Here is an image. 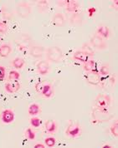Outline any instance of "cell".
<instances>
[{
    "label": "cell",
    "instance_id": "6da1fadb",
    "mask_svg": "<svg viewBox=\"0 0 118 148\" xmlns=\"http://www.w3.org/2000/svg\"><path fill=\"white\" fill-rule=\"evenodd\" d=\"M35 89L38 92H40V94H42V96H44L46 98L51 97L55 93L52 85L50 83H47L46 82H41L36 84Z\"/></svg>",
    "mask_w": 118,
    "mask_h": 148
},
{
    "label": "cell",
    "instance_id": "7a4b0ae2",
    "mask_svg": "<svg viewBox=\"0 0 118 148\" xmlns=\"http://www.w3.org/2000/svg\"><path fill=\"white\" fill-rule=\"evenodd\" d=\"M47 58L53 62H59L63 58L62 50L58 47H50L47 50Z\"/></svg>",
    "mask_w": 118,
    "mask_h": 148
},
{
    "label": "cell",
    "instance_id": "3957f363",
    "mask_svg": "<svg viewBox=\"0 0 118 148\" xmlns=\"http://www.w3.org/2000/svg\"><path fill=\"white\" fill-rule=\"evenodd\" d=\"M96 104L99 109H101V110L106 109L111 104V97L107 95H99L96 99Z\"/></svg>",
    "mask_w": 118,
    "mask_h": 148
},
{
    "label": "cell",
    "instance_id": "277c9868",
    "mask_svg": "<svg viewBox=\"0 0 118 148\" xmlns=\"http://www.w3.org/2000/svg\"><path fill=\"white\" fill-rule=\"evenodd\" d=\"M90 43H91L92 47H95V48H97L100 50H103L107 47L106 41L103 39V38H101L98 34H95L91 37Z\"/></svg>",
    "mask_w": 118,
    "mask_h": 148
},
{
    "label": "cell",
    "instance_id": "5b68a950",
    "mask_svg": "<svg viewBox=\"0 0 118 148\" xmlns=\"http://www.w3.org/2000/svg\"><path fill=\"white\" fill-rule=\"evenodd\" d=\"M30 11H31L30 6L27 3H24V2L20 3L17 7V14H19V16L21 18L28 17L30 14Z\"/></svg>",
    "mask_w": 118,
    "mask_h": 148
},
{
    "label": "cell",
    "instance_id": "8992f818",
    "mask_svg": "<svg viewBox=\"0 0 118 148\" xmlns=\"http://www.w3.org/2000/svg\"><path fill=\"white\" fill-rule=\"evenodd\" d=\"M66 134L70 137H77L81 134V127L78 124H71L66 129Z\"/></svg>",
    "mask_w": 118,
    "mask_h": 148
},
{
    "label": "cell",
    "instance_id": "52a82bcc",
    "mask_svg": "<svg viewBox=\"0 0 118 148\" xmlns=\"http://www.w3.org/2000/svg\"><path fill=\"white\" fill-rule=\"evenodd\" d=\"M15 119L14 112L10 109H6L1 113V120L5 124H9L13 122Z\"/></svg>",
    "mask_w": 118,
    "mask_h": 148
},
{
    "label": "cell",
    "instance_id": "ba28073f",
    "mask_svg": "<svg viewBox=\"0 0 118 148\" xmlns=\"http://www.w3.org/2000/svg\"><path fill=\"white\" fill-rule=\"evenodd\" d=\"M21 88V84L18 80L10 81L5 84V90L8 93H15Z\"/></svg>",
    "mask_w": 118,
    "mask_h": 148
},
{
    "label": "cell",
    "instance_id": "9c48e42d",
    "mask_svg": "<svg viewBox=\"0 0 118 148\" xmlns=\"http://www.w3.org/2000/svg\"><path fill=\"white\" fill-rule=\"evenodd\" d=\"M49 65L47 61H40L37 64V70L40 75H46L49 73Z\"/></svg>",
    "mask_w": 118,
    "mask_h": 148
},
{
    "label": "cell",
    "instance_id": "30bf717a",
    "mask_svg": "<svg viewBox=\"0 0 118 148\" xmlns=\"http://www.w3.org/2000/svg\"><path fill=\"white\" fill-rule=\"evenodd\" d=\"M88 73H89L87 74V76H86L88 82H90L91 84H94V85H96L101 82V77L97 73H96L94 71L88 72Z\"/></svg>",
    "mask_w": 118,
    "mask_h": 148
},
{
    "label": "cell",
    "instance_id": "8fae6325",
    "mask_svg": "<svg viewBox=\"0 0 118 148\" xmlns=\"http://www.w3.org/2000/svg\"><path fill=\"white\" fill-rule=\"evenodd\" d=\"M65 17L62 14L60 13L56 14L52 18V23L57 27H62L65 25Z\"/></svg>",
    "mask_w": 118,
    "mask_h": 148
},
{
    "label": "cell",
    "instance_id": "7c38bea8",
    "mask_svg": "<svg viewBox=\"0 0 118 148\" xmlns=\"http://www.w3.org/2000/svg\"><path fill=\"white\" fill-rule=\"evenodd\" d=\"M73 58L82 62H85L88 60H90V56H88L85 53H84L83 51H76L73 55Z\"/></svg>",
    "mask_w": 118,
    "mask_h": 148
},
{
    "label": "cell",
    "instance_id": "4fadbf2b",
    "mask_svg": "<svg viewBox=\"0 0 118 148\" xmlns=\"http://www.w3.org/2000/svg\"><path fill=\"white\" fill-rule=\"evenodd\" d=\"M44 48L43 47H39V46L32 47L29 50V53L34 58H40L44 54Z\"/></svg>",
    "mask_w": 118,
    "mask_h": 148
},
{
    "label": "cell",
    "instance_id": "5bb4252c",
    "mask_svg": "<svg viewBox=\"0 0 118 148\" xmlns=\"http://www.w3.org/2000/svg\"><path fill=\"white\" fill-rule=\"evenodd\" d=\"M41 112V108L40 107V105H38L37 103H33L29 106V108L28 109V114L32 116H37L38 114H40Z\"/></svg>",
    "mask_w": 118,
    "mask_h": 148
},
{
    "label": "cell",
    "instance_id": "9a60e30c",
    "mask_svg": "<svg viewBox=\"0 0 118 148\" xmlns=\"http://www.w3.org/2000/svg\"><path fill=\"white\" fill-rule=\"evenodd\" d=\"M45 130L49 133H55L57 130L56 122L53 120H49L45 122Z\"/></svg>",
    "mask_w": 118,
    "mask_h": 148
},
{
    "label": "cell",
    "instance_id": "2e32d148",
    "mask_svg": "<svg viewBox=\"0 0 118 148\" xmlns=\"http://www.w3.org/2000/svg\"><path fill=\"white\" fill-rule=\"evenodd\" d=\"M65 8L68 12L70 13H75L79 9V4L76 2L74 1H69V2H65Z\"/></svg>",
    "mask_w": 118,
    "mask_h": 148
},
{
    "label": "cell",
    "instance_id": "e0dca14e",
    "mask_svg": "<svg viewBox=\"0 0 118 148\" xmlns=\"http://www.w3.org/2000/svg\"><path fill=\"white\" fill-rule=\"evenodd\" d=\"M97 34L101 38H108L110 37V30L106 26H100L97 28Z\"/></svg>",
    "mask_w": 118,
    "mask_h": 148
},
{
    "label": "cell",
    "instance_id": "ac0fdd59",
    "mask_svg": "<svg viewBox=\"0 0 118 148\" xmlns=\"http://www.w3.org/2000/svg\"><path fill=\"white\" fill-rule=\"evenodd\" d=\"M12 48L8 44H3L0 47V56L2 58H7L8 56L11 53Z\"/></svg>",
    "mask_w": 118,
    "mask_h": 148
},
{
    "label": "cell",
    "instance_id": "d6986e66",
    "mask_svg": "<svg viewBox=\"0 0 118 148\" xmlns=\"http://www.w3.org/2000/svg\"><path fill=\"white\" fill-rule=\"evenodd\" d=\"M96 66V61L95 60H88L87 62H84L83 68L85 71H86L87 73L88 72H91V71H94V68Z\"/></svg>",
    "mask_w": 118,
    "mask_h": 148
},
{
    "label": "cell",
    "instance_id": "ffe728a7",
    "mask_svg": "<svg viewBox=\"0 0 118 148\" xmlns=\"http://www.w3.org/2000/svg\"><path fill=\"white\" fill-rule=\"evenodd\" d=\"M12 65L17 69H20L24 66V60L22 58H15L12 62Z\"/></svg>",
    "mask_w": 118,
    "mask_h": 148
},
{
    "label": "cell",
    "instance_id": "44dd1931",
    "mask_svg": "<svg viewBox=\"0 0 118 148\" xmlns=\"http://www.w3.org/2000/svg\"><path fill=\"white\" fill-rule=\"evenodd\" d=\"M81 51H83L84 53H85L87 54L88 56H90H90H93V55L95 54V50H94V48L92 47V46H90V45L87 44V43L84 44Z\"/></svg>",
    "mask_w": 118,
    "mask_h": 148
},
{
    "label": "cell",
    "instance_id": "7402d4cb",
    "mask_svg": "<svg viewBox=\"0 0 118 148\" xmlns=\"http://www.w3.org/2000/svg\"><path fill=\"white\" fill-rule=\"evenodd\" d=\"M20 78V74L19 72L12 70L8 73V80L10 81H14V80H19Z\"/></svg>",
    "mask_w": 118,
    "mask_h": 148
},
{
    "label": "cell",
    "instance_id": "603a6c76",
    "mask_svg": "<svg viewBox=\"0 0 118 148\" xmlns=\"http://www.w3.org/2000/svg\"><path fill=\"white\" fill-rule=\"evenodd\" d=\"M37 5H38V8H39V9H40V12H44V11H45V10L48 8L49 3H48L47 1L43 0V1L38 2Z\"/></svg>",
    "mask_w": 118,
    "mask_h": 148
},
{
    "label": "cell",
    "instance_id": "cb8c5ba5",
    "mask_svg": "<svg viewBox=\"0 0 118 148\" xmlns=\"http://www.w3.org/2000/svg\"><path fill=\"white\" fill-rule=\"evenodd\" d=\"M25 136H26V138L28 139V140L34 141L35 139V132L31 128H28L25 131Z\"/></svg>",
    "mask_w": 118,
    "mask_h": 148
},
{
    "label": "cell",
    "instance_id": "d4e9b609",
    "mask_svg": "<svg viewBox=\"0 0 118 148\" xmlns=\"http://www.w3.org/2000/svg\"><path fill=\"white\" fill-rule=\"evenodd\" d=\"M44 143H45V145H46L47 147H55V146H56V140L54 138V137L49 136V137L45 138V140H44Z\"/></svg>",
    "mask_w": 118,
    "mask_h": 148
},
{
    "label": "cell",
    "instance_id": "484cf974",
    "mask_svg": "<svg viewBox=\"0 0 118 148\" xmlns=\"http://www.w3.org/2000/svg\"><path fill=\"white\" fill-rule=\"evenodd\" d=\"M30 124L34 127H39L41 125V120L39 117L34 116L30 119Z\"/></svg>",
    "mask_w": 118,
    "mask_h": 148
},
{
    "label": "cell",
    "instance_id": "4316f807",
    "mask_svg": "<svg viewBox=\"0 0 118 148\" xmlns=\"http://www.w3.org/2000/svg\"><path fill=\"white\" fill-rule=\"evenodd\" d=\"M110 131H111V134L113 136H115L116 137L118 136V122L116 121L115 123H113L111 125V128H110Z\"/></svg>",
    "mask_w": 118,
    "mask_h": 148
},
{
    "label": "cell",
    "instance_id": "83f0119b",
    "mask_svg": "<svg viewBox=\"0 0 118 148\" xmlns=\"http://www.w3.org/2000/svg\"><path fill=\"white\" fill-rule=\"evenodd\" d=\"M109 73H110V68H109V66L107 64H104L100 69V73L102 76H107Z\"/></svg>",
    "mask_w": 118,
    "mask_h": 148
},
{
    "label": "cell",
    "instance_id": "f1b7e54d",
    "mask_svg": "<svg viewBox=\"0 0 118 148\" xmlns=\"http://www.w3.org/2000/svg\"><path fill=\"white\" fill-rule=\"evenodd\" d=\"M70 21H71V23H80L82 21V18L79 14H76L72 16Z\"/></svg>",
    "mask_w": 118,
    "mask_h": 148
},
{
    "label": "cell",
    "instance_id": "f546056e",
    "mask_svg": "<svg viewBox=\"0 0 118 148\" xmlns=\"http://www.w3.org/2000/svg\"><path fill=\"white\" fill-rule=\"evenodd\" d=\"M8 31V26L6 23L0 22V34H5Z\"/></svg>",
    "mask_w": 118,
    "mask_h": 148
},
{
    "label": "cell",
    "instance_id": "4dcf8cb0",
    "mask_svg": "<svg viewBox=\"0 0 118 148\" xmlns=\"http://www.w3.org/2000/svg\"><path fill=\"white\" fill-rule=\"evenodd\" d=\"M5 67L3 66H0V80H3V78L5 77Z\"/></svg>",
    "mask_w": 118,
    "mask_h": 148
},
{
    "label": "cell",
    "instance_id": "1f68e13d",
    "mask_svg": "<svg viewBox=\"0 0 118 148\" xmlns=\"http://www.w3.org/2000/svg\"><path fill=\"white\" fill-rule=\"evenodd\" d=\"M96 8L93 7L88 8V10H87V12H88V14H89V16H90V17H92V16L94 15V14L96 13Z\"/></svg>",
    "mask_w": 118,
    "mask_h": 148
},
{
    "label": "cell",
    "instance_id": "d6a6232c",
    "mask_svg": "<svg viewBox=\"0 0 118 148\" xmlns=\"http://www.w3.org/2000/svg\"><path fill=\"white\" fill-rule=\"evenodd\" d=\"M34 147L35 148H44L45 147V146H44V144H41V143H37V144H35V146H34Z\"/></svg>",
    "mask_w": 118,
    "mask_h": 148
},
{
    "label": "cell",
    "instance_id": "836d02e7",
    "mask_svg": "<svg viewBox=\"0 0 118 148\" xmlns=\"http://www.w3.org/2000/svg\"><path fill=\"white\" fill-rule=\"evenodd\" d=\"M112 147L111 146H109V145H104L103 147H102V148H111Z\"/></svg>",
    "mask_w": 118,
    "mask_h": 148
}]
</instances>
